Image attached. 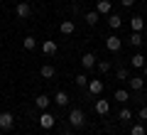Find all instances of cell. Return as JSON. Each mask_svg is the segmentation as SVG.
Masks as SVG:
<instances>
[{
  "mask_svg": "<svg viewBox=\"0 0 147 135\" xmlns=\"http://www.w3.org/2000/svg\"><path fill=\"white\" fill-rule=\"evenodd\" d=\"M69 123H71V128H84L86 125V115L81 108H71V113H69Z\"/></svg>",
  "mask_w": 147,
  "mask_h": 135,
  "instance_id": "6da1fadb",
  "label": "cell"
},
{
  "mask_svg": "<svg viewBox=\"0 0 147 135\" xmlns=\"http://www.w3.org/2000/svg\"><path fill=\"white\" fill-rule=\"evenodd\" d=\"M12 125H15V115H12L10 111H3V113H0V130L7 133V130H12Z\"/></svg>",
  "mask_w": 147,
  "mask_h": 135,
  "instance_id": "7a4b0ae2",
  "label": "cell"
},
{
  "mask_svg": "<svg viewBox=\"0 0 147 135\" xmlns=\"http://www.w3.org/2000/svg\"><path fill=\"white\" fill-rule=\"evenodd\" d=\"M54 123H57V115L47 113V111H42V115H39V128L42 130H52Z\"/></svg>",
  "mask_w": 147,
  "mask_h": 135,
  "instance_id": "3957f363",
  "label": "cell"
},
{
  "mask_svg": "<svg viewBox=\"0 0 147 135\" xmlns=\"http://www.w3.org/2000/svg\"><path fill=\"white\" fill-rule=\"evenodd\" d=\"M123 47V39L118 35H110V37H105V49L108 52H118V49Z\"/></svg>",
  "mask_w": 147,
  "mask_h": 135,
  "instance_id": "277c9868",
  "label": "cell"
},
{
  "mask_svg": "<svg viewBox=\"0 0 147 135\" xmlns=\"http://www.w3.org/2000/svg\"><path fill=\"white\" fill-rule=\"evenodd\" d=\"M42 52L47 54V57H54V54L59 52V44H57L54 39H44V42H42Z\"/></svg>",
  "mask_w": 147,
  "mask_h": 135,
  "instance_id": "5b68a950",
  "label": "cell"
},
{
  "mask_svg": "<svg viewBox=\"0 0 147 135\" xmlns=\"http://www.w3.org/2000/svg\"><path fill=\"white\" fill-rule=\"evenodd\" d=\"M96 12H98V15H110V12H113V3H110V0H98V3H96Z\"/></svg>",
  "mask_w": 147,
  "mask_h": 135,
  "instance_id": "8992f818",
  "label": "cell"
},
{
  "mask_svg": "<svg viewBox=\"0 0 147 135\" xmlns=\"http://www.w3.org/2000/svg\"><path fill=\"white\" fill-rule=\"evenodd\" d=\"M96 113L98 115H108L110 113V101L108 98H98L96 101Z\"/></svg>",
  "mask_w": 147,
  "mask_h": 135,
  "instance_id": "52a82bcc",
  "label": "cell"
},
{
  "mask_svg": "<svg viewBox=\"0 0 147 135\" xmlns=\"http://www.w3.org/2000/svg\"><path fill=\"white\" fill-rule=\"evenodd\" d=\"M86 86H88V91H91L93 96L103 94V81H100V79H88V83H86Z\"/></svg>",
  "mask_w": 147,
  "mask_h": 135,
  "instance_id": "ba28073f",
  "label": "cell"
},
{
  "mask_svg": "<svg viewBox=\"0 0 147 135\" xmlns=\"http://www.w3.org/2000/svg\"><path fill=\"white\" fill-rule=\"evenodd\" d=\"M34 106H37V108H39V111H47L49 106H52V98H49L47 94H39V96H37V98H34Z\"/></svg>",
  "mask_w": 147,
  "mask_h": 135,
  "instance_id": "9c48e42d",
  "label": "cell"
},
{
  "mask_svg": "<svg viewBox=\"0 0 147 135\" xmlns=\"http://www.w3.org/2000/svg\"><path fill=\"white\" fill-rule=\"evenodd\" d=\"M96 62H98V59H96V54H93V52H86L84 57H81V66H84V69H93V66H96Z\"/></svg>",
  "mask_w": 147,
  "mask_h": 135,
  "instance_id": "30bf717a",
  "label": "cell"
},
{
  "mask_svg": "<svg viewBox=\"0 0 147 135\" xmlns=\"http://www.w3.org/2000/svg\"><path fill=\"white\" fill-rule=\"evenodd\" d=\"M52 101H54L57 106H61V108H64V106H69V103H71V98H69V94H66V91H57Z\"/></svg>",
  "mask_w": 147,
  "mask_h": 135,
  "instance_id": "8fae6325",
  "label": "cell"
},
{
  "mask_svg": "<svg viewBox=\"0 0 147 135\" xmlns=\"http://www.w3.org/2000/svg\"><path fill=\"white\" fill-rule=\"evenodd\" d=\"M59 32H61V35H74V32H76V25H74V20H61V25H59Z\"/></svg>",
  "mask_w": 147,
  "mask_h": 135,
  "instance_id": "7c38bea8",
  "label": "cell"
},
{
  "mask_svg": "<svg viewBox=\"0 0 147 135\" xmlns=\"http://www.w3.org/2000/svg\"><path fill=\"white\" fill-rule=\"evenodd\" d=\"M127 86H130L132 91H142V86H145V76H130V79H127Z\"/></svg>",
  "mask_w": 147,
  "mask_h": 135,
  "instance_id": "4fadbf2b",
  "label": "cell"
},
{
  "mask_svg": "<svg viewBox=\"0 0 147 135\" xmlns=\"http://www.w3.org/2000/svg\"><path fill=\"white\" fill-rule=\"evenodd\" d=\"M130 27H132V32H145V20H142L140 15L130 17Z\"/></svg>",
  "mask_w": 147,
  "mask_h": 135,
  "instance_id": "5bb4252c",
  "label": "cell"
},
{
  "mask_svg": "<svg viewBox=\"0 0 147 135\" xmlns=\"http://www.w3.org/2000/svg\"><path fill=\"white\" fill-rule=\"evenodd\" d=\"M108 25H110V30H120L123 27V17L115 15V12H110L108 15Z\"/></svg>",
  "mask_w": 147,
  "mask_h": 135,
  "instance_id": "9a60e30c",
  "label": "cell"
},
{
  "mask_svg": "<svg viewBox=\"0 0 147 135\" xmlns=\"http://www.w3.org/2000/svg\"><path fill=\"white\" fill-rule=\"evenodd\" d=\"M145 64H147V59L142 57L140 52H137V54H132V57H130V66H135V69H142Z\"/></svg>",
  "mask_w": 147,
  "mask_h": 135,
  "instance_id": "2e32d148",
  "label": "cell"
},
{
  "mask_svg": "<svg viewBox=\"0 0 147 135\" xmlns=\"http://www.w3.org/2000/svg\"><path fill=\"white\" fill-rule=\"evenodd\" d=\"M15 12H17V17H22V20H25V17H30V5H27V3H17V7H15Z\"/></svg>",
  "mask_w": 147,
  "mask_h": 135,
  "instance_id": "e0dca14e",
  "label": "cell"
},
{
  "mask_svg": "<svg viewBox=\"0 0 147 135\" xmlns=\"http://www.w3.org/2000/svg\"><path fill=\"white\" fill-rule=\"evenodd\" d=\"M84 20H86V25H91V27H93V25H98L100 15H98V12H96V10H88V12H86V15H84Z\"/></svg>",
  "mask_w": 147,
  "mask_h": 135,
  "instance_id": "ac0fdd59",
  "label": "cell"
},
{
  "mask_svg": "<svg viewBox=\"0 0 147 135\" xmlns=\"http://www.w3.org/2000/svg\"><path fill=\"white\" fill-rule=\"evenodd\" d=\"M39 74H42V79H54V74H57V69H54L52 64H42V69H39Z\"/></svg>",
  "mask_w": 147,
  "mask_h": 135,
  "instance_id": "d6986e66",
  "label": "cell"
},
{
  "mask_svg": "<svg viewBox=\"0 0 147 135\" xmlns=\"http://www.w3.org/2000/svg\"><path fill=\"white\" fill-rule=\"evenodd\" d=\"M113 98H115L118 103H127V101H130V94H127L125 88H118V91H115V96H113Z\"/></svg>",
  "mask_w": 147,
  "mask_h": 135,
  "instance_id": "ffe728a7",
  "label": "cell"
},
{
  "mask_svg": "<svg viewBox=\"0 0 147 135\" xmlns=\"http://www.w3.org/2000/svg\"><path fill=\"white\" fill-rule=\"evenodd\" d=\"M22 47H25V52H32V49H37V39L34 37H25V42H22Z\"/></svg>",
  "mask_w": 147,
  "mask_h": 135,
  "instance_id": "44dd1931",
  "label": "cell"
},
{
  "mask_svg": "<svg viewBox=\"0 0 147 135\" xmlns=\"http://www.w3.org/2000/svg\"><path fill=\"white\" fill-rule=\"evenodd\" d=\"M132 44V47H142V32H132L130 35V39H127Z\"/></svg>",
  "mask_w": 147,
  "mask_h": 135,
  "instance_id": "7402d4cb",
  "label": "cell"
},
{
  "mask_svg": "<svg viewBox=\"0 0 147 135\" xmlns=\"http://www.w3.org/2000/svg\"><path fill=\"white\" fill-rule=\"evenodd\" d=\"M118 118H120V123H130V118H132V111H130V108H120Z\"/></svg>",
  "mask_w": 147,
  "mask_h": 135,
  "instance_id": "603a6c76",
  "label": "cell"
},
{
  "mask_svg": "<svg viewBox=\"0 0 147 135\" xmlns=\"http://www.w3.org/2000/svg\"><path fill=\"white\" fill-rule=\"evenodd\" d=\"M130 135H147V133H145V125H142V123L132 125V128H130Z\"/></svg>",
  "mask_w": 147,
  "mask_h": 135,
  "instance_id": "cb8c5ba5",
  "label": "cell"
},
{
  "mask_svg": "<svg viewBox=\"0 0 147 135\" xmlns=\"http://www.w3.org/2000/svg\"><path fill=\"white\" fill-rule=\"evenodd\" d=\"M96 69H98L100 74H108L110 71V62H96Z\"/></svg>",
  "mask_w": 147,
  "mask_h": 135,
  "instance_id": "d4e9b609",
  "label": "cell"
},
{
  "mask_svg": "<svg viewBox=\"0 0 147 135\" xmlns=\"http://www.w3.org/2000/svg\"><path fill=\"white\" fill-rule=\"evenodd\" d=\"M115 79H120V81H127V79H130V74H127V69H118V71H115Z\"/></svg>",
  "mask_w": 147,
  "mask_h": 135,
  "instance_id": "484cf974",
  "label": "cell"
},
{
  "mask_svg": "<svg viewBox=\"0 0 147 135\" xmlns=\"http://www.w3.org/2000/svg\"><path fill=\"white\" fill-rule=\"evenodd\" d=\"M74 81H76V86H81V88H84L86 83H88V76H86V74H79V76L74 79Z\"/></svg>",
  "mask_w": 147,
  "mask_h": 135,
  "instance_id": "4316f807",
  "label": "cell"
},
{
  "mask_svg": "<svg viewBox=\"0 0 147 135\" xmlns=\"http://www.w3.org/2000/svg\"><path fill=\"white\" fill-rule=\"evenodd\" d=\"M137 118H140V123H145V120H147V106H142V108H140Z\"/></svg>",
  "mask_w": 147,
  "mask_h": 135,
  "instance_id": "83f0119b",
  "label": "cell"
},
{
  "mask_svg": "<svg viewBox=\"0 0 147 135\" xmlns=\"http://www.w3.org/2000/svg\"><path fill=\"white\" fill-rule=\"evenodd\" d=\"M120 3H123V7H132L135 5V0H120Z\"/></svg>",
  "mask_w": 147,
  "mask_h": 135,
  "instance_id": "f1b7e54d",
  "label": "cell"
},
{
  "mask_svg": "<svg viewBox=\"0 0 147 135\" xmlns=\"http://www.w3.org/2000/svg\"><path fill=\"white\" fill-rule=\"evenodd\" d=\"M142 76L147 79V64H145V66H142Z\"/></svg>",
  "mask_w": 147,
  "mask_h": 135,
  "instance_id": "f546056e",
  "label": "cell"
},
{
  "mask_svg": "<svg viewBox=\"0 0 147 135\" xmlns=\"http://www.w3.org/2000/svg\"><path fill=\"white\" fill-rule=\"evenodd\" d=\"M64 135H71V130H64Z\"/></svg>",
  "mask_w": 147,
  "mask_h": 135,
  "instance_id": "4dcf8cb0",
  "label": "cell"
},
{
  "mask_svg": "<svg viewBox=\"0 0 147 135\" xmlns=\"http://www.w3.org/2000/svg\"><path fill=\"white\" fill-rule=\"evenodd\" d=\"M0 135H5V133H3V130H0Z\"/></svg>",
  "mask_w": 147,
  "mask_h": 135,
  "instance_id": "1f68e13d",
  "label": "cell"
}]
</instances>
